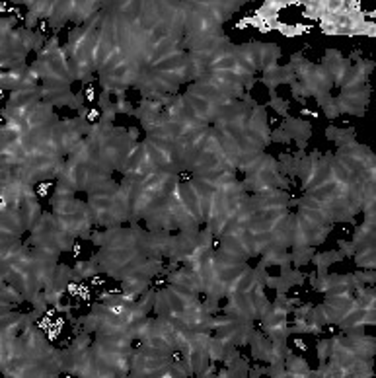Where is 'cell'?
<instances>
[{"label":"cell","mask_w":376,"mask_h":378,"mask_svg":"<svg viewBox=\"0 0 376 378\" xmlns=\"http://www.w3.org/2000/svg\"><path fill=\"white\" fill-rule=\"evenodd\" d=\"M99 271H101V269H99V263H98L96 253L90 257L88 262H76V265L72 267V275H74V281L76 283L94 279Z\"/></svg>","instance_id":"cell-4"},{"label":"cell","mask_w":376,"mask_h":378,"mask_svg":"<svg viewBox=\"0 0 376 378\" xmlns=\"http://www.w3.org/2000/svg\"><path fill=\"white\" fill-rule=\"evenodd\" d=\"M37 22H39V16H37V14H33V12H28V14H26V22H24V28L30 29V31H35Z\"/></svg>","instance_id":"cell-30"},{"label":"cell","mask_w":376,"mask_h":378,"mask_svg":"<svg viewBox=\"0 0 376 378\" xmlns=\"http://www.w3.org/2000/svg\"><path fill=\"white\" fill-rule=\"evenodd\" d=\"M224 351H226V345L218 340L217 335H215V337L211 335V341H208V359L213 361V363L222 361V357H224Z\"/></svg>","instance_id":"cell-14"},{"label":"cell","mask_w":376,"mask_h":378,"mask_svg":"<svg viewBox=\"0 0 376 378\" xmlns=\"http://www.w3.org/2000/svg\"><path fill=\"white\" fill-rule=\"evenodd\" d=\"M267 374L269 376L288 378V370H287V367H285V361H275V363L267 365Z\"/></svg>","instance_id":"cell-22"},{"label":"cell","mask_w":376,"mask_h":378,"mask_svg":"<svg viewBox=\"0 0 376 378\" xmlns=\"http://www.w3.org/2000/svg\"><path fill=\"white\" fill-rule=\"evenodd\" d=\"M259 374H267V367H258V369L247 370V376H259Z\"/></svg>","instance_id":"cell-31"},{"label":"cell","mask_w":376,"mask_h":378,"mask_svg":"<svg viewBox=\"0 0 376 378\" xmlns=\"http://www.w3.org/2000/svg\"><path fill=\"white\" fill-rule=\"evenodd\" d=\"M312 257H314V246L297 248V250H293V252H290V262H293L295 267H302V265H306V263L312 262Z\"/></svg>","instance_id":"cell-12"},{"label":"cell","mask_w":376,"mask_h":378,"mask_svg":"<svg viewBox=\"0 0 376 378\" xmlns=\"http://www.w3.org/2000/svg\"><path fill=\"white\" fill-rule=\"evenodd\" d=\"M285 367L288 370V378H308L310 376V367L304 357H297L288 353L285 359Z\"/></svg>","instance_id":"cell-5"},{"label":"cell","mask_w":376,"mask_h":378,"mask_svg":"<svg viewBox=\"0 0 376 378\" xmlns=\"http://www.w3.org/2000/svg\"><path fill=\"white\" fill-rule=\"evenodd\" d=\"M337 129H339V127H327V129H326V136H327V138H329V141H331V143L336 141Z\"/></svg>","instance_id":"cell-32"},{"label":"cell","mask_w":376,"mask_h":378,"mask_svg":"<svg viewBox=\"0 0 376 378\" xmlns=\"http://www.w3.org/2000/svg\"><path fill=\"white\" fill-rule=\"evenodd\" d=\"M337 145V148H343V146H349V145H355V129L353 127H347V129H337V135H336V141H333Z\"/></svg>","instance_id":"cell-15"},{"label":"cell","mask_w":376,"mask_h":378,"mask_svg":"<svg viewBox=\"0 0 376 378\" xmlns=\"http://www.w3.org/2000/svg\"><path fill=\"white\" fill-rule=\"evenodd\" d=\"M18 18H22V16H16V14H8V16H4V18H2V22H0V35H2V37L10 35L12 31L16 29Z\"/></svg>","instance_id":"cell-17"},{"label":"cell","mask_w":376,"mask_h":378,"mask_svg":"<svg viewBox=\"0 0 376 378\" xmlns=\"http://www.w3.org/2000/svg\"><path fill=\"white\" fill-rule=\"evenodd\" d=\"M152 310L156 312L158 316H164V314H170V312H172V304H170V292H168V289H166V287L156 291L154 304H152Z\"/></svg>","instance_id":"cell-9"},{"label":"cell","mask_w":376,"mask_h":378,"mask_svg":"<svg viewBox=\"0 0 376 378\" xmlns=\"http://www.w3.org/2000/svg\"><path fill=\"white\" fill-rule=\"evenodd\" d=\"M271 143H283V145H290L293 136L288 135L283 127H277L275 131H271Z\"/></svg>","instance_id":"cell-23"},{"label":"cell","mask_w":376,"mask_h":378,"mask_svg":"<svg viewBox=\"0 0 376 378\" xmlns=\"http://www.w3.org/2000/svg\"><path fill=\"white\" fill-rule=\"evenodd\" d=\"M306 322L308 324H316V326H320V328L327 326L326 304L322 302V304H318V306H312V310L308 312V316H306Z\"/></svg>","instance_id":"cell-13"},{"label":"cell","mask_w":376,"mask_h":378,"mask_svg":"<svg viewBox=\"0 0 376 378\" xmlns=\"http://www.w3.org/2000/svg\"><path fill=\"white\" fill-rule=\"evenodd\" d=\"M327 357H329V340L318 341V359H320V365L326 363Z\"/></svg>","instance_id":"cell-27"},{"label":"cell","mask_w":376,"mask_h":378,"mask_svg":"<svg viewBox=\"0 0 376 378\" xmlns=\"http://www.w3.org/2000/svg\"><path fill=\"white\" fill-rule=\"evenodd\" d=\"M119 285H121V292L133 294V296H140L142 292H147L150 289V279L149 277H144V275L131 273V275H127Z\"/></svg>","instance_id":"cell-3"},{"label":"cell","mask_w":376,"mask_h":378,"mask_svg":"<svg viewBox=\"0 0 376 378\" xmlns=\"http://www.w3.org/2000/svg\"><path fill=\"white\" fill-rule=\"evenodd\" d=\"M312 310V304L306 302V304H298L293 308V314H295V320H306L308 312Z\"/></svg>","instance_id":"cell-28"},{"label":"cell","mask_w":376,"mask_h":378,"mask_svg":"<svg viewBox=\"0 0 376 378\" xmlns=\"http://www.w3.org/2000/svg\"><path fill=\"white\" fill-rule=\"evenodd\" d=\"M203 308H205V312H207V314H211V316L218 314V312H220V304H218V299L207 296V299H205V302H203Z\"/></svg>","instance_id":"cell-26"},{"label":"cell","mask_w":376,"mask_h":378,"mask_svg":"<svg viewBox=\"0 0 376 378\" xmlns=\"http://www.w3.org/2000/svg\"><path fill=\"white\" fill-rule=\"evenodd\" d=\"M281 127L293 136V141H308V136L312 135V123L306 121V119H298V117L287 115Z\"/></svg>","instance_id":"cell-2"},{"label":"cell","mask_w":376,"mask_h":378,"mask_svg":"<svg viewBox=\"0 0 376 378\" xmlns=\"http://www.w3.org/2000/svg\"><path fill=\"white\" fill-rule=\"evenodd\" d=\"M279 57H281L279 45H275V43H261V49H259V63H261V67L259 68L275 65Z\"/></svg>","instance_id":"cell-8"},{"label":"cell","mask_w":376,"mask_h":378,"mask_svg":"<svg viewBox=\"0 0 376 378\" xmlns=\"http://www.w3.org/2000/svg\"><path fill=\"white\" fill-rule=\"evenodd\" d=\"M355 279L359 281V285L372 287L376 281V273H374V269H361V271L355 273Z\"/></svg>","instance_id":"cell-20"},{"label":"cell","mask_w":376,"mask_h":378,"mask_svg":"<svg viewBox=\"0 0 376 378\" xmlns=\"http://www.w3.org/2000/svg\"><path fill=\"white\" fill-rule=\"evenodd\" d=\"M339 252L343 253V257H353L357 252V246L353 242H345V240H339Z\"/></svg>","instance_id":"cell-29"},{"label":"cell","mask_w":376,"mask_h":378,"mask_svg":"<svg viewBox=\"0 0 376 378\" xmlns=\"http://www.w3.org/2000/svg\"><path fill=\"white\" fill-rule=\"evenodd\" d=\"M336 104H337L339 113H349V115H357V117L365 115L366 106H363L361 102H357L353 97H347V96H341V94H339V96L336 97Z\"/></svg>","instance_id":"cell-7"},{"label":"cell","mask_w":376,"mask_h":378,"mask_svg":"<svg viewBox=\"0 0 376 378\" xmlns=\"http://www.w3.org/2000/svg\"><path fill=\"white\" fill-rule=\"evenodd\" d=\"M269 107H271L273 111H277L279 115H283V117L288 115V102L287 100H283V97L273 96L269 100Z\"/></svg>","instance_id":"cell-21"},{"label":"cell","mask_w":376,"mask_h":378,"mask_svg":"<svg viewBox=\"0 0 376 378\" xmlns=\"http://www.w3.org/2000/svg\"><path fill=\"white\" fill-rule=\"evenodd\" d=\"M115 109H117V113H127V115H133V113H135V107L131 106L129 102L125 100V96L117 97V102H115Z\"/></svg>","instance_id":"cell-25"},{"label":"cell","mask_w":376,"mask_h":378,"mask_svg":"<svg viewBox=\"0 0 376 378\" xmlns=\"http://www.w3.org/2000/svg\"><path fill=\"white\" fill-rule=\"evenodd\" d=\"M67 199H74V191H72L70 187H67V185L57 184V187H55V193H53V197H51L49 203H53V201H67Z\"/></svg>","instance_id":"cell-19"},{"label":"cell","mask_w":376,"mask_h":378,"mask_svg":"<svg viewBox=\"0 0 376 378\" xmlns=\"http://www.w3.org/2000/svg\"><path fill=\"white\" fill-rule=\"evenodd\" d=\"M0 294H2V302H12V304H22L26 301L24 292L20 289H16L10 283L2 281V289H0Z\"/></svg>","instance_id":"cell-11"},{"label":"cell","mask_w":376,"mask_h":378,"mask_svg":"<svg viewBox=\"0 0 376 378\" xmlns=\"http://www.w3.org/2000/svg\"><path fill=\"white\" fill-rule=\"evenodd\" d=\"M228 369V378L230 376H247V370H249V363L242 357L234 359L230 365L226 367Z\"/></svg>","instance_id":"cell-16"},{"label":"cell","mask_w":376,"mask_h":378,"mask_svg":"<svg viewBox=\"0 0 376 378\" xmlns=\"http://www.w3.org/2000/svg\"><path fill=\"white\" fill-rule=\"evenodd\" d=\"M322 109H324V115H326L327 119H336V117L339 115V109H337L336 97H329V100H327V104H324V106H322Z\"/></svg>","instance_id":"cell-24"},{"label":"cell","mask_w":376,"mask_h":378,"mask_svg":"<svg viewBox=\"0 0 376 378\" xmlns=\"http://www.w3.org/2000/svg\"><path fill=\"white\" fill-rule=\"evenodd\" d=\"M22 213H24V218H26V226H28V230L31 232L35 228V224L39 223L41 214H43L39 201L37 199H28L26 203L22 205Z\"/></svg>","instance_id":"cell-6"},{"label":"cell","mask_w":376,"mask_h":378,"mask_svg":"<svg viewBox=\"0 0 376 378\" xmlns=\"http://www.w3.org/2000/svg\"><path fill=\"white\" fill-rule=\"evenodd\" d=\"M355 263L363 269H374L376 265V250L374 248H365V250H357L355 252Z\"/></svg>","instance_id":"cell-10"},{"label":"cell","mask_w":376,"mask_h":378,"mask_svg":"<svg viewBox=\"0 0 376 378\" xmlns=\"http://www.w3.org/2000/svg\"><path fill=\"white\" fill-rule=\"evenodd\" d=\"M92 345V340H90V333L88 331H80V333H76L74 335V340H72V343H70L69 347L72 351H82V349H86V347H90Z\"/></svg>","instance_id":"cell-18"},{"label":"cell","mask_w":376,"mask_h":378,"mask_svg":"<svg viewBox=\"0 0 376 378\" xmlns=\"http://www.w3.org/2000/svg\"><path fill=\"white\" fill-rule=\"evenodd\" d=\"M28 230L26 226V218L22 209H4L2 211V224H0V242L6 240H16L22 234Z\"/></svg>","instance_id":"cell-1"}]
</instances>
